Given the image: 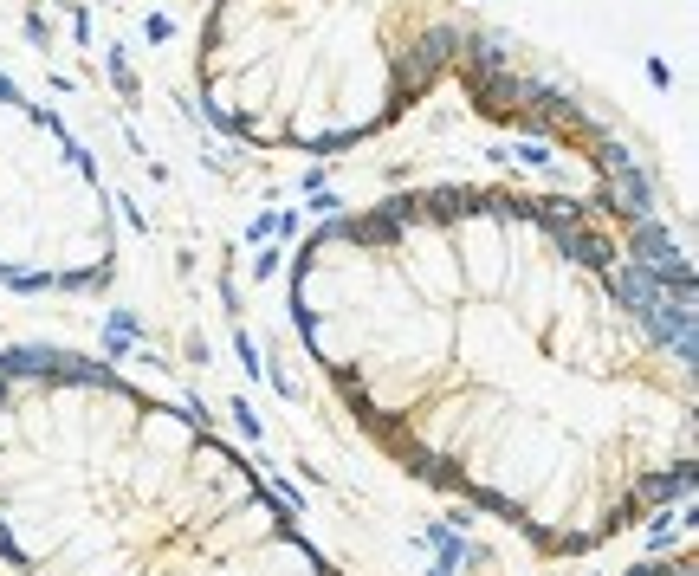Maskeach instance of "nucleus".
<instances>
[{
    "label": "nucleus",
    "instance_id": "obj_3",
    "mask_svg": "<svg viewBox=\"0 0 699 576\" xmlns=\"http://www.w3.org/2000/svg\"><path fill=\"white\" fill-rule=\"evenodd\" d=\"M117 272V214L72 130L0 72V285L98 292Z\"/></svg>",
    "mask_w": 699,
    "mask_h": 576
},
{
    "label": "nucleus",
    "instance_id": "obj_2",
    "mask_svg": "<svg viewBox=\"0 0 699 576\" xmlns=\"http://www.w3.org/2000/svg\"><path fill=\"white\" fill-rule=\"evenodd\" d=\"M0 557L20 576H350L208 421L72 350L0 356Z\"/></svg>",
    "mask_w": 699,
    "mask_h": 576
},
{
    "label": "nucleus",
    "instance_id": "obj_4",
    "mask_svg": "<svg viewBox=\"0 0 699 576\" xmlns=\"http://www.w3.org/2000/svg\"><path fill=\"white\" fill-rule=\"evenodd\" d=\"M628 576H699L693 570V544H680L674 557H648V564H635Z\"/></svg>",
    "mask_w": 699,
    "mask_h": 576
},
{
    "label": "nucleus",
    "instance_id": "obj_1",
    "mask_svg": "<svg viewBox=\"0 0 699 576\" xmlns=\"http://www.w3.org/2000/svg\"><path fill=\"white\" fill-rule=\"evenodd\" d=\"M292 324L408 473L583 557L693 486V285L602 214L421 188L337 214L292 259Z\"/></svg>",
    "mask_w": 699,
    "mask_h": 576
}]
</instances>
